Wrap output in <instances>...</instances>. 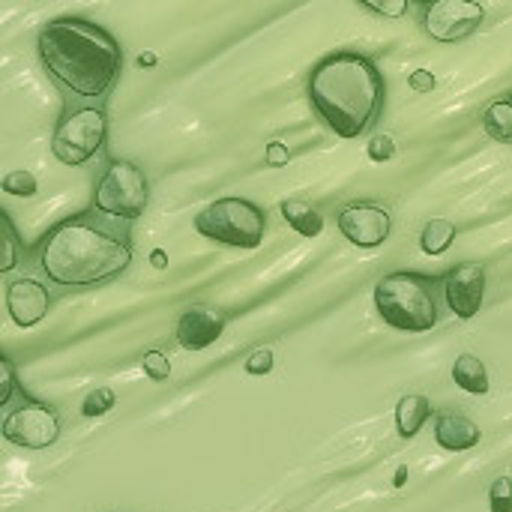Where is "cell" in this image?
I'll return each instance as SVG.
<instances>
[{"label": "cell", "mask_w": 512, "mask_h": 512, "mask_svg": "<svg viewBox=\"0 0 512 512\" xmlns=\"http://www.w3.org/2000/svg\"><path fill=\"white\" fill-rule=\"evenodd\" d=\"M0 228H3V264H0V270L9 273L18 267V234H15L9 213H0Z\"/></svg>", "instance_id": "22"}, {"label": "cell", "mask_w": 512, "mask_h": 512, "mask_svg": "<svg viewBox=\"0 0 512 512\" xmlns=\"http://www.w3.org/2000/svg\"><path fill=\"white\" fill-rule=\"evenodd\" d=\"M108 135V114L105 102H72L63 108L54 135H51V156L60 165L78 168L102 153Z\"/></svg>", "instance_id": "6"}, {"label": "cell", "mask_w": 512, "mask_h": 512, "mask_svg": "<svg viewBox=\"0 0 512 512\" xmlns=\"http://www.w3.org/2000/svg\"><path fill=\"white\" fill-rule=\"evenodd\" d=\"M360 6L369 9V12H378V15H384V18H402V15L411 9L408 0H399V3H369V0H363Z\"/></svg>", "instance_id": "28"}, {"label": "cell", "mask_w": 512, "mask_h": 512, "mask_svg": "<svg viewBox=\"0 0 512 512\" xmlns=\"http://www.w3.org/2000/svg\"><path fill=\"white\" fill-rule=\"evenodd\" d=\"M288 162H291L288 144L270 141V144H267V153H264V165H267V168H282V165H288Z\"/></svg>", "instance_id": "29"}, {"label": "cell", "mask_w": 512, "mask_h": 512, "mask_svg": "<svg viewBox=\"0 0 512 512\" xmlns=\"http://www.w3.org/2000/svg\"><path fill=\"white\" fill-rule=\"evenodd\" d=\"M3 192H9V195H15V198H33L36 192H39V183H36V177L30 174V171H24V168H18V171H9L6 177H3Z\"/></svg>", "instance_id": "20"}, {"label": "cell", "mask_w": 512, "mask_h": 512, "mask_svg": "<svg viewBox=\"0 0 512 512\" xmlns=\"http://www.w3.org/2000/svg\"><path fill=\"white\" fill-rule=\"evenodd\" d=\"M408 84H411L414 93H432L438 81H435V75L429 69H414L411 78H408Z\"/></svg>", "instance_id": "30"}, {"label": "cell", "mask_w": 512, "mask_h": 512, "mask_svg": "<svg viewBox=\"0 0 512 512\" xmlns=\"http://www.w3.org/2000/svg\"><path fill=\"white\" fill-rule=\"evenodd\" d=\"M51 291L45 282L21 276V279H9L6 282V312L12 318V324H18L21 330H30L36 324L45 321V315L51 312Z\"/></svg>", "instance_id": "12"}, {"label": "cell", "mask_w": 512, "mask_h": 512, "mask_svg": "<svg viewBox=\"0 0 512 512\" xmlns=\"http://www.w3.org/2000/svg\"><path fill=\"white\" fill-rule=\"evenodd\" d=\"M150 204V183L144 168L129 159H108L96 186H93V210L114 222L132 225L144 216Z\"/></svg>", "instance_id": "7"}, {"label": "cell", "mask_w": 512, "mask_h": 512, "mask_svg": "<svg viewBox=\"0 0 512 512\" xmlns=\"http://www.w3.org/2000/svg\"><path fill=\"white\" fill-rule=\"evenodd\" d=\"M432 417V402L420 393H411V396H402L399 405H396V429L405 441L417 438L420 429L429 423Z\"/></svg>", "instance_id": "15"}, {"label": "cell", "mask_w": 512, "mask_h": 512, "mask_svg": "<svg viewBox=\"0 0 512 512\" xmlns=\"http://www.w3.org/2000/svg\"><path fill=\"white\" fill-rule=\"evenodd\" d=\"M366 153H369L372 162H387V159H393V156H396V141H393V135H375V138L366 144Z\"/></svg>", "instance_id": "26"}, {"label": "cell", "mask_w": 512, "mask_h": 512, "mask_svg": "<svg viewBox=\"0 0 512 512\" xmlns=\"http://www.w3.org/2000/svg\"><path fill=\"white\" fill-rule=\"evenodd\" d=\"M453 240H456V225L450 219H432V222H426V228L420 234V249L426 255L438 258L453 246Z\"/></svg>", "instance_id": "19"}, {"label": "cell", "mask_w": 512, "mask_h": 512, "mask_svg": "<svg viewBox=\"0 0 512 512\" xmlns=\"http://www.w3.org/2000/svg\"><path fill=\"white\" fill-rule=\"evenodd\" d=\"M336 225L342 231V237L351 246L360 249H375L381 243H387L390 231H393V213L381 204L372 201H360V204H348L339 210Z\"/></svg>", "instance_id": "11"}, {"label": "cell", "mask_w": 512, "mask_h": 512, "mask_svg": "<svg viewBox=\"0 0 512 512\" xmlns=\"http://www.w3.org/2000/svg\"><path fill=\"white\" fill-rule=\"evenodd\" d=\"M195 231L204 240L231 246V249H258L267 234V213L249 198H216L195 219Z\"/></svg>", "instance_id": "5"}, {"label": "cell", "mask_w": 512, "mask_h": 512, "mask_svg": "<svg viewBox=\"0 0 512 512\" xmlns=\"http://www.w3.org/2000/svg\"><path fill=\"white\" fill-rule=\"evenodd\" d=\"M405 477H408V471H405V468H399V474H396V486H402V483H405Z\"/></svg>", "instance_id": "31"}, {"label": "cell", "mask_w": 512, "mask_h": 512, "mask_svg": "<svg viewBox=\"0 0 512 512\" xmlns=\"http://www.w3.org/2000/svg\"><path fill=\"white\" fill-rule=\"evenodd\" d=\"M306 96L318 120L333 135L354 141L381 120L387 105V81L369 54L345 48L312 66Z\"/></svg>", "instance_id": "3"}, {"label": "cell", "mask_w": 512, "mask_h": 512, "mask_svg": "<svg viewBox=\"0 0 512 512\" xmlns=\"http://www.w3.org/2000/svg\"><path fill=\"white\" fill-rule=\"evenodd\" d=\"M420 24L435 42H462L477 33L486 21V9L471 0H435L417 3Z\"/></svg>", "instance_id": "9"}, {"label": "cell", "mask_w": 512, "mask_h": 512, "mask_svg": "<svg viewBox=\"0 0 512 512\" xmlns=\"http://www.w3.org/2000/svg\"><path fill=\"white\" fill-rule=\"evenodd\" d=\"M0 375H3V387H0V405L9 408L12 405V396L18 390V378H15V366L9 357H0Z\"/></svg>", "instance_id": "25"}, {"label": "cell", "mask_w": 512, "mask_h": 512, "mask_svg": "<svg viewBox=\"0 0 512 512\" xmlns=\"http://www.w3.org/2000/svg\"><path fill=\"white\" fill-rule=\"evenodd\" d=\"M483 441L480 426L465 414H441L435 420V444L447 453H465L474 450Z\"/></svg>", "instance_id": "14"}, {"label": "cell", "mask_w": 512, "mask_h": 512, "mask_svg": "<svg viewBox=\"0 0 512 512\" xmlns=\"http://www.w3.org/2000/svg\"><path fill=\"white\" fill-rule=\"evenodd\" d=\"M279 213H282V219L300 234V237H318L321 231H324V216L315 210V207H309L306 201H297V198H288V201H282L279 204Z\"/></svg>", "instance_id": "17"}, {"label": "cell", "mask_w": 512, "mask_h": 512, "mask_svg": "<svg viewBox=\"0 0 512 512\" xmlns=\"http://www.w3.org/2000/svg\"><path fill=\"white\" fill-rule=\"evenodd\" d=\"M273 351L270 348H258V351H252L249 357H246V372L249 375H267V372H273Z\"/></svg>", "instance_id": "27"}, {"label": "cell", "mask_w": 512, "mask_h": 512, "mask_svg": "<svg viewBox=\"0 0 512 512\" xmlns=\"http://www.w3.org/2000/svg\"><path fill=\"white\" fill-rule=\"evenodd\" d=\"M33 255L48 285L60 291H90L129 270V225L84 210L48 228Z\"/></svg>", "instance_id": "1"}, {"label": "cell", "mask_w": 512, "mask_h": 512, "mask_svg": "<svg viewBox=\"0 0 512 512\" xmlns=\"http://www.w3.org/2000/svg\"><path fill=\"white\" fill-rule=\"evenodd\" d=\"M438 285H441V297L447 309L456 318L471 321L474 315H480L486 303V267L483 264H474V261L456 264L453 270L438 276Z\"/></svg>", "instance_id": "10"}, {"label": "cell", "mask_w": 512, "mask_h": 512, "mask_svg": "<svg viewBox=\"0 0 512 512\" xmlns=\"http://www.w3.org/2000/svg\"><path fill=\"white\" fill-rule=\"evenodd\" d=\"M483 129L495 141L512 144V96L510 99H492L483 108Z\"/></svg>", "instance_id": "18"}, {"label": "cell", "mask_w": 512, "mask_h": 512, "mask_svg": "<svg viewBox=\"0 0 512 512\" xmlns=\"http://www.w3.org/2000/svg\"><path fill=\"white\" fill-rule=\"evenodd\" d=\"M3 438L21 450H48L60 438V414L51 405L24 396L21 405L6 408Z\"/></svg>", "instance_id": "8"}, {"label": "cell", "mask_w": 512, "mask_h": 512, "mask_svg": "<svg viewBox=\"0 0 512 512\" xmlns=\"http://www.w3.org/2000/svg\"><path fill=\"white\" fill-rule=\"evenodd\" d=\"M141 369H144V375H147L153 384H162V381H168V375H171V360H168L162 351H147L144 360H141Z\"/></svg>", "instance_id": "23"}, {"label": "cell", "mask_w": 512, "mask_h": 512, "mask_svg": "<svg viewBox=\"0 0 512 512\" xmlns=\"http://www.w3.org/2000/svg\"><path fill=\"white\" fill-rule=\"evenodd\" d=\"M153 60H156V57H153V54H147V57H144V54H141V57H138V63H141V66H144V63H153Z\"/></svg>", "instance_id": "32"}, {"label": "cell", "mask_w": 512, "mask_h": 512, "mask_svg": "<svg viewBox=\"0 0 512 512\" xmlns=\"http://www.w3.org/2000/svg\"><path fill=\"white\" fill-rule=\"evenodd\" d=\"M36 51L48 78L72 102H105L123 72L117 36L78 15H60L42 24Z\"/></svg>", "instance_id": "2"}, {"label": "cell", "mask_w": 512, "mask_h": 512, "mask_svg": "<svg viewBox=\"0 0 512 512\" xmlns=\"http://www.w3.org/2000/svg\"><path fill=\"white\" fill-rule=\"evenodd\" d=\"M225 324H228V318L219 309L189 306L180 312L174 336H177V345L183 351H204V348L219 342V336L225 333Z\"/></svg>", "instance_id": "13"}, {"label": "cell", "mask_w": 512, "mask_h": 512, "mask_svg": "<svg viewBox=\"0 0 512 512\" xmlns=\"http://www.w3.org/2000/svg\"><path fill=\"white\" fill-rule=\"evenodd\" d=\"M489 512H512V480L498 477L489 486Z\"/></svg>", "instance_id": "24"}, {"label": "cell", "mask_w": 512, "mask_h": 512, "mask_svg": "<svg viewBox=\"0 0 512 512\" xmlns=\"http://www.w3.org/2000/svg\"><path fill=\"white\" fill-rule=\"evenodd\" d=\"M438 279L426 273H387L375 282V312L381 321L399 333H429L441 321Z\"/></svg>", "instance_id": "4"}, {"label": "cell", "mask_w": 512, "mask_h": 512, "mask_svg": "<svg viewBox=\"0 0 512 512\" xmlns=\"http://www.w3.org/2000/svg\"><path fill=\"white\" fill-rule=\"evenodd\" d=\"M114 405H117L114 390H111V387H96V390H90L87 399L81 402V414H84V417H102V414H108Z\"/></svg>", "instance_id": "21"}, {"label": "cell", "mask_w": 512, "mask_h": 512, "mask_svg": "<svg viewBox=\"0 0 512 512\" xmlns=\"http://www.w3.org/2000/svg\"><path fill=\"white\" fill-rule=\"evenodd\" d=\"M453 381L459 390L471 393V396H486L489 393V369L480 357L474 354H462L456 363H453Z\"/></svg>", "instance_id": "16"}]
</instances>
